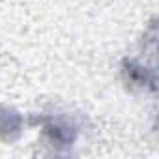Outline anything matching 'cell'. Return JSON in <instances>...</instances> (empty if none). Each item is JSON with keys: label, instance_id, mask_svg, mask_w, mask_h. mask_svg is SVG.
Listing matches in <instances>:
<instances>
[{"label": "cell", "instance_id": "1", "mask_svg": "<svg viewBox=\"0 0 159 159\" xmlns=\"http://www.w3.org/2000/svg\"><path fill=\"white\" fill-rule=\"evenodd\" d=\"M39 122L43 125L45 139L54 152L67 153L73 148V144L77 142L79 125L75 124V120L69 114H66V112L47 114V116H41Z\"/></svg>", "mask_w": 159, "mask_h": 159}, {"label": "cell", "instance_id": "2", "mask_svg": "<svg viewBox=\"0 0 159 159\" xmlns=\"http://www.w3.org/2000/svg\"><path fill=\"white\" fill-rule=\"evenodd\" d=\"M122 75L131 88H150L155 90V69L140 64L139 60H124Z\"/></svg>", "mask_w": 159, "mask_h": 159}, {"label": "cell", "instance_id": "3", "mask_svg": "<svg viewBox=\"0 0 159 159\" xmlns=\"http://www.w3.org/2000/svg\"><path fill=\"white\" fill-rule=\"evenodd\" d=\"M25 129L23 114L8 105H0V139L6 142H13L21 137Z\"/></svg>", "mask_w": 159, "mask_h": 159}]
</instances>
